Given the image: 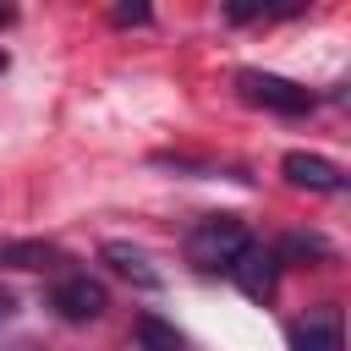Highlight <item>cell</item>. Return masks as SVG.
I'll return each mask as SVG.
<instances>
[{"instance_id": "1", "label": "cell", "mask_w": 351, "mask_h": 351, "mask_svg": "<svg viewBox=\"0 0 351 351\" xmlns=\"http://www.w3.org/2000/svg\"><path fill=\"white\" fill-rule=\"evenodd\" d=\"M247 241H252V236H247L241 214H203V219L186 230V263L203 269V274H219V269L236 263V252H241Z\"/></svg>"}, {"instance_id": "2", "label": "cell", "mask_w": 351, "mask_h": 351, "mask_svg": "<svg viewBox=\"0 0 351 351\" xmlns=\"http://www.w3.org/2000/svg\"><path fill=\"white\" fill-rule=\"evenodd\" d=\"M236 93L247 104H258V110H274V115H307L318 104L313 88H302V82H291L280 71H258V66H241L236 71Z\"/></svg>"}, {"instance_id": "3", "label": "cell", "mask_w": 351, "mask_h": 351, "mask_svg": "<svg viewBox=\"0 0 351 351\" xmlns=\"http://www.w3.org/2000/svg\"><path fill=\"white\" fill-rule=\"evenodd\" d=\"M280 269H285V263L274 258V247H269V241H247L225 274L236 280V291H241L247 302H258V307H263V302H274V291H280Z\"/></svg>"}, {"instance_id": "4", "label": "cell", "mask_w": 351, "mask_h": 351, "mask_svg": "<svg viewBox=\"0 0 351 351\" xmlns=\"http://www.w3.org/2000/svg\"><path fill=\"white\" fill-rule=\"evenodd\" d=\"M49 307H55V318H66V324H93V318H104L110 291H104L93 274L71 269V274H60V280L49 285Z\"/></svg>"}, {"instance_id": "5", "label": "cell", "mask_w": 351, "mask_h": 351, "mask_svg": "<svg viewBox=\"0 0 351 351\" xmlns=\"http://www.w3.org/2000/svg\"><path fill=\"white\" fill-rule=\"evenodd\" d=\"M280 176L296 186V192H346V170L324 154H307V148H291L280 159Z\"/></svg>"}, {"instance_id": "6", "label": "cell", "mask_w": 351, "mask_h": 351, "mask_svg": "<svg viewBox=\"0 0 351 351\" xmlns=\"http://www.w3.org/2000/svg\"><path fill=\"white\" fill-rule=\"evenodd\" d=\"M66 263V252L55 241H38V236H0V269H22V274H38V269H55Z\"/></svg>"}, {"instance_id": "7", "label": "cell", "mask_w": 351, "mask_h": 351, "mask_svg": "<svg viewBox=\"0 0 351 351\" xmlns=\"http://www.w3.org/2000/svg\"><path fill=\"white\" fill-rule=\"evenodd\" d=\"M285 340H291V351H340V313H335V307H324V313H313V318L291 324V329H285Z\"/></svg>"}, {"instance_id": "8", "label": "cell", "mask_w": 351, "mask_h": 351, "mask_svg": "<svg viewBox=\"0 0 351 351\" xmlns=\"http://www.w3.org/2000/svg\"><path fill=\"white\" fill-rule=\"evenodd\" d=\"M99 258H104L115 274H126L132 285H143V291H159V269L148 263V252H143V247H132V241H104V247H99Z\"/></svg>"}, {"instance_id": "9", "label": "cell", "mask_w": 351, "mask_h": 351, "mask_svg": "<svg viewBox=\"0 0 351 351\" xmlns=\"http://www.w3.org/2000/svg\"><path fill=\"white\" fill-rule=\"evenodd\" d=\"M137 340H143V351H186V335H181L176 324L154 318V313L137 318Z\"/></svg>"}, {"instance_id": "10", "label": "cell", "mask_w": 351, "mask_h": 351, "mask_svg": "<svg viewBox=\"0 0 351 351\" xmlns=\"http://www.w3.org/2000/svg\"><path fill=\"white\" fill-rule=\"evenodd\" d=\"M274 258H280V263H285V258H329V241H324V236H307V230H291V236L274 241Z\"/></svg>"}, {"instance_id": "11", "label": "cell", "mask_w": 351, "mask_h": 351, "mask_svg": "<svg viewBox=\"0 0 351 351\" xmlns=\"http://www.w3.org/2000/svg\"><path fill=\"white\" fill-rule=\"evenodd\" d=\"M110 22H115V27H148L154 11H148L143 0H126V5H110Z\"/></svg>"}, {"instance_id": "12", "label": "cell", "mask_w": 351, "mask_h": 351, "mask_svg": "<svg viewBox=\"0 0 351 351\" xmlns=\"http://www.w3.org/2000/svg\"><path fill=\"white\" fill-rule=\"evenodd\" d=\"M11 313H16V296H11V291H0V324H5Z\"/></svg>"}, {"instance_id": "13", "label": "cell", "mask_w": 351, "mask_h": 351, "mask_svg": "<svg viewBox=\"0 0 351 351\" xmlns=\"http://www.w3.org/2000/svg\"><path fill=\"white\" fill-rule=\"evenodd\" d=\"M0 22H11V11H5V5H0Z\"/></svg>"}, {"instance_id": "14", "label": "cell", "mask_w": 351, "mask_h": 351, "mask_svg": "<svg viewBox=\"0 0 351 351\" xmlns=\"http://www.w3.org/2000/svg\"><path fill=\"white\" fill-rule=\"evenodd\" d=\"M16 351H38V346H16Z\"/></svg>"}]
</instances>
